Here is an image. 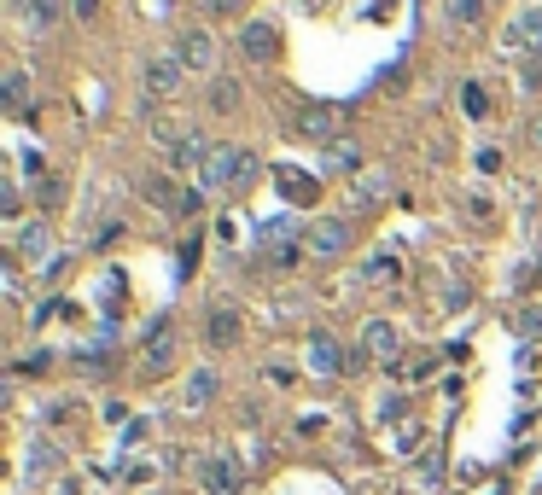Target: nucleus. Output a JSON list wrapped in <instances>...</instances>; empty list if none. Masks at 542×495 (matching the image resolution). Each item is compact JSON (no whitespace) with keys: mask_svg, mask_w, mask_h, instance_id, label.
Returning <instances> with one entry per match:
<instances>
[{"mask_svg":"<svg viewBox=\"0 0 542 495\" xmlns=\"http://www.w3.org/2000/svg\"><path fill=\"white\" fill-rule=\"evenodd\" d=\"M257 181V152L251 146H234V140H216L210 158L199 169V187L204 193H222V187H251Z\"/></svg>","mask_w":542,"mask_h":495,"instance_id":"f257e3e1","label":"nucleus"},{"mask_svg":"<svg viewBox=\"0 0 542 495\" xmlns=\"http://www.w3.org/2000/svg\"><path fill=\"white\" fill-rule=\"evenodd\" d=\"M170 53L181 59V70H187V76H210V70H216V59H222L216 35L204 30V24H193V30H181V35H175V47H170Z\"/></svg>","mask_w":542,"mask_h":495,"instance_id":"f03ea898","label":"nucleus"},{"mask_svg":"<svg viewBox=\"0 0 542 495\" xmlns=\"http://www.w3.org/2000/svg\"><path fill=\"white\" fill-rule=\"evenodd\" d=\"M502 53H508V59H537L542 53V6L513 12L508 30H502Z\"/></svg>","mask_w":542,"mask_h":495,"instance_id":"7ed1b4c3","label":"nucleus"},{"mask_svg":"<svg viewBox=\"0 0 542 495\" xmlns=\"http://www.w3.org/2000/svg\"><path fill=\"white\" fill-rule=\"evenodd\" d=\"M170 367H175V327H170V321H152L146 338H140V373L164 379Z\"/></svg>","mask_w":542,"mask_h":495,"instance_id":"20e7f679","label":"nucleus"},{"mask_svg":"<svg viewBox=\"0 0 542 495\" xmlns=\"http://www.w3.org/2000/svg\"><path fill=\"white\" fill-rule=\"evenodd\" d=\"M181 88H187V70H181V59H175V53H152V59H146V94L158 99V105H170Z\"/></svg>","mask_w":542,"mask_h":495,"instance_id":"39448f33","label":"nucleus"},{"mask_svg":"<svg viewBox=\"0 0 542 495\" xmlns=\"http://www.w3.org/2000/svg\"><path fill=\"white\" fill-rule=\"evenodd\" d=\"M362 356H373V362H385V367L403 362V332H397V321H368V327H362Z\"/></svg>","mask_w":542,"mask_h":495,"instance_id":"423d86ee","label":"nucleus"},{"mask_svg":"<svg viewBox=\"0 0 542 495\" xmlns=\"http://www.w3.org/2000/svg\"><path fill=\"white\" fill-rule=\"evenodd\" d=\"M339 123H344V105H304V111H298V134H309L315 146H333V140H339Z\"/></svg>","mask_w":542,"mask_h":495,"instance_id":"0eeeda50","label":"nucleus"},{"mask_svg":"<svg viewBox=\"0 0 542 495\" xmlns=\"http://www.w3.org/2000/svg\"><path fill=\"white\" fill-rule=\"evenodd\" d=\"M47 251H53V228H47V222H18V228H12V257H18V263L47 268Z\"/></svg>","mask_w":542,"mask_h":495,"instance_id":"6e6552de","label":"nucleus"},{"mask_svg":"<svg viewBox=\"0 0 542 495\" xmlns=\"http://www.w3.org/2000/svg\"><path fill=\"white\" fill-rule=\"evenodd\" d=\"M274 187H280V198H286V204H298V210H309V204L321 198V181H315L309 169H298V164H280V169H274Z\"/></svg>","mask_w":542,"mask_h":495,"instance_id":"1a4fd4ad","label":"nucleus"},{"mask_svg":"<svg viewBox=\"0 0 542 495\" xmlns=\"http://www.w3.org/2000/svg\"><path fill=\"white\" fill-rule=\"evenodd\" d=\"M309 373H321V379H333V373H350V356H344L339 344H333V332H309Z\"/></svg>","mask_w":542,"mask_h":495,"instance_id":"9d476101","label":"nucleus"},{"mask_svg":"<svg viewBox=\"0 0 542 495\" xmlns=\"http://www.w3.org/2000/svg\"><path fill=\"white\" fill-rule=\"evenodd\" d=\"M12 18H18L24 30L47 35V30H59V18H65V0H12Z\"/></svg>","mask_w":542,"mask_h":495,"instance_id":"9b49d317","label":"nucleus"},{"mask_svg":"<svg viewBox=\"0 0 542 495\" xmlns=\"http://www.w3.org/2000/svg\"><path fill=\"white\" fill-rule=\"evenodd\" d=\"M140 198L158 204V210H170V216L187 210V187H175V175H140Z\"/></svg>","mask_w":542,"mask_h":495,"instance_id":"f8f14e48","label":"nucleus"},{"mask_svg":"<svg viewBox=\"0 0 542 495\" xmlns=\"http://www.w3.org/2000/svg\"><path fill=\"white\" fill-rule=\"evenodd\" d=\"M204 344H210V350H234L239 344V309L216 303V309L204 315Z\"/></svg>","mask_w":542,"mask_h":495,"instance_id":"ddd939ff","label":"nucleus"},{"mask_svg":"<svg viewBox=\"0 0 542 495\" xmlns=\"http://www.w3.org/2000/svg\"><path fill=\"white\" fill-rule=\"evenodd\" d=\"M239 53H245L251 65H269L274 53H280V30H274V24H245V30H239Z\"/></svg>","mask_w":542,"mask_h":495,"instance_id":"4468645a","label":"nucleus"},{"mask_svg":"<svg viewBox=\"0 0 542 495\" xmlns=\"http://www.w3.org/2000/svg\"><path fill=\"white\" fill-rule=\"evenodd\" d=\"M304 245L315 251V257H344V245H350V228H344V222H315V228L304 233Z\"/></svg>","mask_w":542,"mask_h":495,"instance_id":"2eb2a0df","label":"nucleus"},{"mask_svg":"<svg viewBox=\"0 0 542 495\" xmlns=\"http://www.w3.org/2000/svg\"><path fill=\"white\" fill-rule=\"evenodd\" d=\"M204 158H210V146H204V134H181V140H175L170 146V169L175 175H187V169H204Z\"/></svg>","mask_w":542,"mask_h":495,"instance_id":"dca6fc26","label":"nucleus"},{"mask_svg":"<svg viewBox=\"0 0 542 495\" xmlns=\"http://www.w3.org/2000/svg\"><path fill=\"white\" fill-rule=\"evenodd\" d=\"M199 484H204L210 495H234V490H239V466L216 455V461H204V466H199Z\"/></svg>","mask_w":542,"mask_h":495,"instance_id":"f3484780","label":"nucleus"},{"mask_svg":"<svg viewBox=\"0 0 542 495\" xmlns=\"http://www.w3.org/2000/svg\"><path fill=\"white\" fill-rule=\"evenodd\" d=\"M0 99H6V111H24L30 105V70H6L0 76Z\"/></svg>","mask_w":542,"mask_h":495,"instance_id":"a211bd4d","label":"nucleus"},{"mask_svg":"<svg viewBox=\"0 0 542 495\" xmlns=\"http://www.w3.org/2000/svg\"><path fill=\"white\" fill-rule=\"evenodd\" d=\"M239 99H245V88H239V82H228V76H222V82H210V111H216V117H234Z\"/></svg>","mask_w":542,"mask_h":495,"instance_id":"6ab92c4d","label":"nucleus"},{"mask_svg":"<svg viewBox=\"0 0 542 495\" xmlns=\"http://www.w3.org/2000/svg\"><path fill=\"white\" fill-rule=\"evenodd\" d=\"M210 396H216V373H210V367H199V373L187 379V391H181V402H187V408H204Z\"/></svg>","mask_w":542,"mask_h":495,"instance_id":"aec40b11","label":"nucleus"},{"mask_svg":"<svg viewBox=\"0 0 542 495\" xmlns=\"http://www.w3.org/2000/svg\"><path fill=\"white\" fill-rule=\"evenodd\" d=\"M362 274H368V280H379V286H397V280H403V263L379 251V257H368V268H362Z\"/></svg>","mask_w":542,"mask_h":495,"instance_id":"412c9836","label":"nucleus"},{"mask_svg":"<svg viewBox=\"0 0 542 495\" xmlns=\"http://www.w3.org/2000/svg\"><path fill=\"white\" fill-rule=\"evenodd\" d=\"M35 204H41V210H59V204H65V181H59V175H41V181H35Z\"/></svg>","mask_w":542,"mask_h":495,"instance_id":"4be33fe9","label":"nucleus"},{"mask_svg":"<svg viewBox=\"0 0 542 495\" xmlns=\"http://www.w3.org/2000/svg\"><path fill=\"white\" fill-rule=\"evenodd\" d=\"M432 367H438V362H432V356H408V362H397V367H391V373H397L403 385H420V379H426Z\"/></svg>","mask_w":542,"mask_h":495,"instance_id":"5701e85b","label":"nucleus"},{"mask_svg":"<svg viewBox=\"0 0 542 495\" xmlns=\"http://www.w3.org/2000/svg\"><path fill=\"white\" fill-rule=\"evenodd\" d=\"M41 472H59V449L53 443H35L30 449V478H41Z\"/></svg>","mask_w":542,"mask_h":495,"instance_id":"b1692460","label":"nucleus"},{"mask_svg":"<svg viewBox=\"0 0 542 495\" xmlns=\"http://www.w3.org/2000/svg\"><path fill=\"white\" fill-rule=\"evenodd\" d=\"M484 18V0H449V24H478Z\"/></svg>","mask_w":542,"mask_h":495,"instance_id":"393cba45","label":"nucleus"},{"mask_svg":"<svg viewBox=\"0 0 542 495\" xmlns=\"http://www.w3.org/2000/svg\"><path fill=\"white\" fill-rule=\"evenodd\" d=\"M461 111H467V117H484V111H490V99H484V88H478V82H467V88H461Z\"/></svg>","mask_w":542,"mask_h":495,"instance_id":"a878e982","label":"nucleus"},{"mask_svg":"<svg viewBox=\"0 0 542 495\" xmlns=\"http://www.w3.org/2000/svg\"><path fill=\"white\" fill-rule=\"evenodd\" d=\"M327 164H333V169H350V164H356V146H350V140H333V152H327Z\"/></svg>","mask_w":542,"mask_h":495,"instance_id":"bb28decb","label":"nucleus"},{"mask_svg":"<svg viewBox=\"0 0 542 495\" xmlns=\"http://www.w3.org/2000/svg\"><path fill=\"white\" fill-rule=\"evenodd\" d=\"M70 12H76L82 24H94V18H100V0H70Z\"/></svg>","mask_w":542,"mask_h":495,"instance_id":"cd10ccee","label":"nucleus"},{"mask_svg":"<svg viewBox=\"0 0 542 495\" xmlns=\"http://www.w3.org/2000/svg\"><path fill=\"white\" fill-rule=\"evenodd\" d=\"M204 6H210L216 18H234V12H239V6H245V0H204Z\"/></svg>","mask_w":542,"mask_h":495,"instance_id":"c85d7f7f","label":"nucleus"},{"mask_svg":"<svg viewBox=\"0 0 542 495\" xmlns=\"http://www.w3.org/2000/svg\"><path fill=\"white\" fill-rule=\"evenodd\" d=\"M525 140H531V146H542V111L531 117V123H525Z\"/></svg>","mask_w":542,"mask_h":495,"instance_id":"c756f323","label":"nucleus"}]
</instances>
